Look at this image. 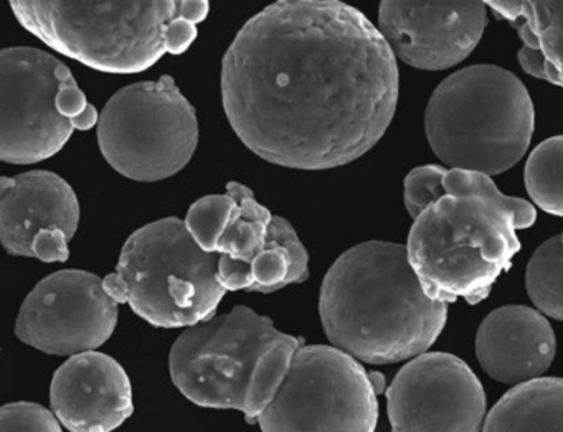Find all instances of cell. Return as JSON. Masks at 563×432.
I'll return each mask as SVG.
<instances>
[{
	"instance_id": "6da1fadb",
	"label": "cell",
	"mask_w": 563,
	"mask_h": 432,
	"mask_svg": "<svg viewBox=\"0 0 563 432\" xmlns=\"http://www.w3.org/2000/svg\"><path fill=\"white\" fill-rule=\"evenodd\" d=\"M397 56L380 30L335 0L276 2L223 56L222 99L263 160L328 170L367 154L394 119Z\"/></svg>"
},
{
	"instance_id": "7a4b0ae2",
	"label": "cell",
	"mask_w": 563,
	"mask_h": 432,
	"mask_svg": "<svg viewBox=\"0 0 563 432\" xmlns=\"http://www.w3.org/2000/svg\"><path fill=\"white\" fill-rule=\"evenodd\" d=\"M319 313L332 346L368 365H390L427 353L446 325L448 303L424 292L407 246L368 241L332 264Z\"/></svg>"
},
{
	"instance_id": "3957f363",
	"label": "cell",
	"mask_w": 563,
	"mask_h": 432,
	"mask_svg": "<svg viewBox=\"0 0 563 432\" xmlns=\"http://www.w3.org/2000/svg\"><path fill=\"white\" fill-rule=\"evenodd\" d=\"M446 195L415 220L407 253L424 292L438 302L486 299L519 253L517 230L532 226L536 208L507 197L479 171L450 168Z\"/></svg>"
},
{
	"instance_id": "277c9868",
	"label": "cell",
	"mask_w": 563,
	"mask_h": 432,
	"mask_svg": "<svg viewBox=\"0 0 563 432\" xmlns=\"http://www.w3.org/2000/svg\"><path fill=\"white\" fill-rule=\"evenodd\" d=\"M21 25L55 52L104 73H141L183 55L209 15L206 0L11 2Z\"/></svg>"
},
{
	"instance_id": "5b68a950",
	"label": "cell",
	"mask_w": 563,
	"mask_h": 432,
	"mask_svg": "<svg viewBox=\"0 0 563 432\" xmlns=\"http://www.w3.org/2000/svg\"><path fill=\"white\" fill-rule=\"evenodd\" d=\"M301 346L302 339L239 306L180 333L170 348V378L194 405L236 409L249 424H255L282 388Z\"/></svg>"
},
{
	"instance_id": "8992f818",
	"label": "cell",
	"mask_w": 563,
	"mask_h": 432,
	"mask_svg": "<svg viewBox=\"0 0 563 432\" xmlns=\"http://www.w3.org/2000/svg\"><path fill=\"white\" fill-rule=\"evenodd\" d=\"M536 111L526 85L494 65L448 76L424 112L428 144L450 168L499 175L519 164L532 141Z\"/></svg>"
},
{
	"instance_id": "52a82bcc",
	"label": "cell",
	"mask_w": 563,
	"mask_h": 432,
	"mask_svg": "<svg viewBox=\"0 0 563 432\" xmlns=\"http://www.w3.org/2000/svg\"><path fill=\"white\" fill-rule=\"evenodd\" d=\"M219 264L220 254L203 251L186 221L164 218L128 237L103 284L114 302L128 303L151 325L190 329L216 317L227 293Z\"/></svg>"
},
{
	"instance_id": "ba28073f",
	"label": "cell",
	"mask_w": 563,
	"mask_h": 432,
	"mask_svg": "<svg viewBox=\"0 0 563 432\" xmlns=\"http://www.w3.org/2000/svg\"><path fill=\"white\" fill-rule=\"evenodd\" d=\"M100 114L67 65L29 46L0 53V157L37 164L54 157L74 132L90 131Z\"/></svg>"
},
{
	"instance_id": "9c48e42d",
	"label": "cell",
	"mask_w": 563,
	"mask_h": 432,
	"mask_svg": "<svg viewBox=\"0 0 563 432\" xmlns=\"http://www.w3.org/2000/svg\"><path fill=\"white\" fill-rule=\"evenodd\" d=\"M98 144L108 164L136 181L179 174L199 144V121L170 76L118 91L98 122Z\"/></svg>"
},
{
	"instance_id": "30bf717a",
	"label": "cell",
	"mask_w": 563,
	"mask_h": 432,
	"mask_svg": "<svg viewBox=\"0 0 563 432\" xmlns=\"http://www.w3.org/2000/svg\"><path fill=\"white\" fill-rule=\"evenodd\" d=\"M377 396L354 356L332 345H302L256 424L262 432H375Z\"/></svg>"
},
{
	"instance_id": "8fae6325",
	"label": "cell",
	"mask_w": 563,
	"mask_h": 432,
	"mask_svg": "<svg viewBox=\"0 0 563 432\" xmlns=\"http://www.w3.org/2000/svg\"><path fill=\"white\" fill-rule=\"evenodd\" d=\"M118 303L103 279L87 270H57L25 297L15 335L47 353L75 356L97 352L113 335Z\"/></svg>"
},
{
	"instance_id": "7c38bea8",
	"label": "cell",
	"mask_w": 563,
	"mask_h": 432,
	"mask_svg": "<svg viewBox=\"0 0 563 432\" xmlns=\"http://www.w3.org/2000/svg\"><path fill=\"white\" fill-rule=\"evenodd\" d=\"M391 432H481L487 398L476 373L457 356L411 358L387 389Z\"/></svg>"
},
{
	"instance_id": "4fadbf2b",
	"label": "cell",
	"mask_w": 563,
	"mask_h": 432,
	"mask_svg": "<svg viewBox=\"0 0 563 432\" xmlns=\"http://www.w3.org/2000/svg\"><path fill=\"white\" fill-rule=\"evenodd\" d=\"M80 224V203L60 175L32 170L0 178V237L12 256L65 263Z\"/></svg>"
},
{
	"instance_id": "5bb4252c",
	"label": "cell",
	"mask_w": 563,
	"mask_h": 432,
	"mask_svg": "<svg viewBox=\"0 0 563 432\" xmlns=\"http://www.w3.org/2000/svg\"><path fill=\"white\" fill-rule=\"evenodd\" d=\"M486 2H382L378 30L407 65L440 71L473 53L487 25Z\"/></svg>"
},
{
	"instance_id": "9a60e30c",
	"label": "cell",
	"mask_w": 563,
	"mask_h": 432,
	"mask_svg": "<svg viewBox=\"0 0 563 432\" xmlns=\"http://www.w3.org/2000/svg\"><path fill=\"white\" fill-rule=\"evenodd\" d=\"M51 406L70 432H113L133 416V386L117 359L85 352L55 373Z\"/></svg>"
},
{
	"instance_id": "2e32d148",
	"label": "cell",
	"mask_w": 563,
	"mask_h": 432,
	"mask_svg": "<svg viewBox=\"0 0 563 432\" xmlns=\"http://www.w3.org/2000/svg\"><path fill=\"white\" fill-rule=\"evenodd\" d=\"M555 352L552 325L532 307H499L477 329V362L503 385L517 386L542 378Z\"/></svg>"
},
{
	"instance_id": "e0dca14e",
	"label": "cell",
	"mask_w": 563,
	"mask_h": 432,
	"mask_svg": "<svg viewBox=\"0 0 563 432\" xmlns=\"http://www.w3.org/2000/svg\"><path fill=\"white\" fill-rule=\"evenodd\" d=\"M309 277V254L288 220L273 217L268 240L246 261L220 256L219 279L227 292L272 293Z\"/></svg>"
},
{
	"instance_id": "ac0fdd59",
	"label": "cell",
	"mask_w": 563,
	"mask_h": 432,
	"mask_svg": "<svg viewBox=\"0 0 563 432\" xmlns=\"http://www.w3.org/2000/svg\"><path fill=\"white\" fill-rule=\"evenodd\" d=\"M519 32L520 66L527 75L563 88V2H486Z\"/></svg>"
},
{
	"instance_id": "d6986e66",
	"label": "cell",
	"mask_w": 563,
	"mask_h": 432,
	"mask_svg": "<svg viewBox=\"0 0 563 432\" xmlns=\"http://www.w3.org/2000/svg\"><path fill=\"white\" fill-rule=\"evenodd\" d=\"M483 432H563V378L512 386L487 412Z\"/></svg>"
},
{
	"instance_id": "ffe728a7",
	"label": "cell",
	"mask_w": 563,
	"mask_h": 432,
	"mask_svg": "<svg viewBox=\"0 0 563 432\" xmlns=\"http://www.w3.org/2000/svg\"><path fill=\"white\" fill-rule=\"evenodd\" d=\"M227 191L235 198L236 208L217 253L225 259L246 261L268 240L273 214L245 185L230 181Z\"/></svg>"
},
{
	"instance_id": "44dd1931",
	"label": "cell",
	"mask_w": 563,
	"mask_h": 432,
	"mask_svg": "<svg viewBox=\"0 0 563 432\" xmlns=\"http://www.w3.org/2000/svg\"><path fill=\"white\" fill-rule=\"evenodd\" d=\"M526 287L536 309L563 322V243L553 236L537 247L527 264Z\"/></svg>"
},
{
	"instance_id": "7402d4cb",
	"label": "cell",
	"mask_w": 563,
	"mask_h": 432,
	"mask_svg": "<svg viewBox=\"0 0 563 432\" xmlns=\"http://www.w3.org/2000/svg\"><path fill=\"white\" fill-rule=\"evenodd\" d=\"M523 180L540 210L563 217V135L547 139L530 152Z\"/></svg>"
},
{
	"instance_id": "603a6c76",
	"label": "cell",
	"mask_w": 563,
	"mask_h": 432,
	"mask_svg": "<svg viewBox=\"0 0 563 432\" xmlns=\"http://www.w3.org/2000/svg\"><path fill=\"white\" fill-rule=\"evenodd\" d=\"M236 200L227 195H207L190 207L187 231L207 253L219 254V243L235 213Z\"/></svg>"
},
{
	"instance_id": "cb8c5ba5",
	"label": "cell",
	"mask_w": 563,
	"mask_h": 432,
	"mask_svg": "<svg viewBox=\"0 0 563 432\" xmlns=\"http://www.w3.org/2000/svg\"><path fill=\"white\" fill-rule=\"evenodd\" d=\"M446 168L441 165H423L413 168L405 178V207L408 214L417 220L428 207L446 195L443 187Z\"/></svg>"
},
{
	"instance_id": "d4e9b609",
	"label": "cell",
	"mask_w": 563,
	"mask_h": 432,
	"mask_svg": "<svg viewBox=\"0 0 563 432\" xmlns=\"http://www.w3.org/2000/svg\"><path fill=\"white\" fill-rule=\"evenodd\" d=\"M0 432H64L51 409L35 402H9L0 409Z\"/></svg>"
},
{
	"instance_id": "484cf974",
	"label": "cell",
	"mask_w": 563,
	"mask_h": 432,
	"mask_svg": "<svg viewBox=\"0 0 563 432\" xmlns=\"http://www.w3.org/2000/svg\"><path fill=\"white\" fill-rule=\"evenodd\" d=\"M368 376H371L372 385H374L375 391H377V395H382L385 389V378L384 375H380V373L372 372L368 373Z\"/></svg>"
},
{
	"instance_id": "4316f807",
	"label": "cell",
	"mask_w": 563,
	"mask_h": 432,
	"mask_svg": "<svg viewBox=\"0 0 563 432\" xmlns=\"http://www.w3.org/2000/svg\"><path fill=\"white\" fill-rule=\"evenodd\" d=\"M560 236H562V243H563V233H562V234H560Z\"/></svg>"
}]
</instances>
